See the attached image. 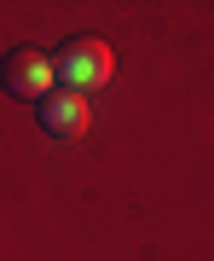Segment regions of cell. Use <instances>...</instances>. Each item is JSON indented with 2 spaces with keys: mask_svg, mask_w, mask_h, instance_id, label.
Returning <instances> with one entry per match:
<instances>
[{
  "mask_svg": "<svg viewBox=\"0 0 214 261\" xmlns=\"http://www.w3.org/2000/svg\"><path fill=\"white\" fill-rule=\"evenodd\" d=\"M116 75V58H110V47H104L99 35H75V41H64V47L52 53V82L64 87V93H93V87H104Z\"/></svg>",
  "mask_w": 214,
  "mask_h": 261,
  "instance_id": "1",
  "label": "cell"
},
{
  "mask_svg": "<svg viewBox=\"0 0 214 261\" xmlns=\"http://www.w3.org/2000/svg\"><path fill=\"white\" fill-rule=\"evenodd\" d=\"M0 87H6L12 99H23V105H41L52 93V58L35 53V47H12L0 58Z\"/></svg>",
  "mask_w": 214,
  "mask_h": 261,
  "instance_id": "2",
  "label": "cell"
},
{
  "mask_svg": "<svg viewBox=\"0 0 214 261\" xmlns=\"http://www.w3.org/2000/svg\"><path fill=\"white\" fill-rule=\"evenodd\" d=\"M35 116H41V128H47L52 140H81V134L93 128V105L81 93H64V87H52V93L35 105Z\"/></svg>",
  "mask_w": 214,
  "mask_h": 261,
  "instance_id": "3",
  "label": "cell"
}]
</instances>
